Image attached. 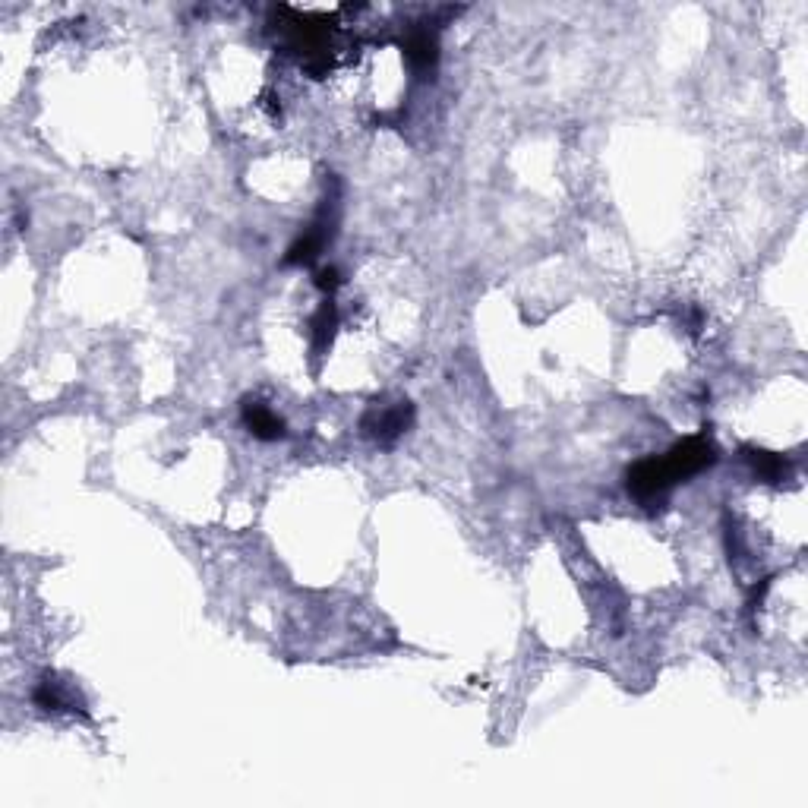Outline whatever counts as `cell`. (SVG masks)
<instances>
[{
	"label": "cell",
	"mask_w": 808,
	"mask_h": 808,
	"mask_svg": "<svg viewBox=\"0 0 808 808\" xmlns=\"http://www.w3.org/2000/svg\"><path fill=\"white\" fill-rule=\"evenodd\" d=\"M717 461V446L704 436H689L676 442V446L660 458H641L632 464L625 480H629V493L651 502L666 496L679 480H689L701 471H707Z\"/></svg>",
	"instance_id": "1"
},
{
	"label": "cell",
	"mask_w": 808,
	"mask_h": 808,
	"mask_svg": "<svg viewBox=\"0 0 808 808\" xmlns=\"http://www.w3.org/2000/svg\"><path fill=\"white\" fill-rule=\"evenodd\" d=\"M411 420H414L411 401L379 404V408H370L367 417H363V433L379 439V442H392L411 427Z\"/></svg>",
	"instance_id": "2"
},
{
	"label": "cell",
	"mask_w": 808,
	"mask_h": 808,
	"mask_svg": "<svg viewBox=\"0 0 808 808\" xmlns=\"http://www.w3.org/2000/svg\"><path fill=\"white\" fill-rule=\"evenodd\" d=\"M745 458L752 461V468L761 480L767 483H780L786 477V471H790V464H786V458L774 455V452H764V449H749L745 452Z\"/></svg>",
	"instance_id": "6"
},
{
	"label": "cell",
	"mask_w": 808,
	"mask_h": 808,
	"mask_svg": "<svg viewBox=\"0 0 808 808\" xmlns=\"http://www.w3.org/2000/svg\"><path fill=\"white\" fill-rule=\"evenodd\" d=\"M240 414H244V423H247V430L256 436V439H281L285 436V420H281L269 404H262V401H244V408H240Z\"/></svg>",
	"instance_id": "5"
},
{
	"label": "cell",
	"mask_w": 808,
	"mask_h": 808,
	"mask_svg": "<svg viewBox=\"0 0 808 808\" xmlns=\"http://www.w3.org/2000/svg\"><path fill=\"white\" fill-rule=\"evenodd\" d=\"M326 240H329V221H326V212H319L313 225L294 240V247L288 250L285 262L288 266H307V262H313L316 253L326 247Z\"/></svg>",
	"instance_id": "3"
},
{
	"label": "cell",
	"mask_w": 808,
	"mask_h": 808,
	"mask_svg": "<svg viewBox=\"0 0 808 808\" xmlns=\"http://www.w3.org/2000/svg\"><path fill=\"white\" fill-rule=\"evenodd\" d=\"M32 698H35L38 707H45V711H64V707H67V695L60 692V685L51 682V679H45L42 685H38Z\"/></svg>",
	"instance_id": "7"
},
{
	"label": "cell",
	"mask_w": 808,
	"mask_h": 808,
	"mask_svg": "<svg viewBox=\"0 0 808 808\" xmlns=\"http://www.w3.org/2000/svg\"><path fill=\"white\" fill-rule=\"evenodd\" d=\"M404 57L417 73H433L439 64V38L430 29H414L404 42Z\"/></svg>",
	"instance_id": "4"
},
{
	"label": "cell",
	"mask_w": 808,
	"mask_h": 808,
	"mask_svg": "<svg viewBox=\"0 0 808 808\" xmlns=\"http://www.w3.org/2000/svg\"><path fill=\"white\" fill-rule=\"evenodd\" d=\"M313 332H316V348H326L332 341V332H335V307H332V303H326V307L316 313Z\"/></svg>",
	"instance_id": "8"
},
{
	"label": "cell",
	"mask_w": 808,
	"mask_h": 808,
	"mask_svg": "<svg viewBox=\"0 0 808 808\" xmlns=\"http://www.w3.org/2000/svg\"><path fill=\"white\" fill-rule=\"evenodd\" d=\"M316 285H319L322 291H335V288L341 285V278H338V269H322V272L316 275Z\"/></svg>",
	"instance_id": "9"
}]
</instances>
